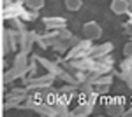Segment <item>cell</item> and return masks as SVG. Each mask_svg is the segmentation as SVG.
<instances>
[{
    "mask_svg": "<svg viewBox=\"0 0 132 117\" xmlns=\"http://www.w3.org/2000/svg\"><path fill=\"white\" fill-rule=\"evenodd\" d=\"M63 7L69 12H76L83 7V0H63Z\"/></svg>",
    "mask_w": 132,
    "mask_h": 117,
    "instance_id": "ffe728a7",
    "label": "cell"
},
{
    "mask_svg": "<svg viewBox=\"0 0 132 117\" xmlns=\"http://www.w3.org/2000/svg\"><path fill=\"white\" fill-rule=\"evenodd\" d=\"M7 23H9L11 28L18 30V31H23V30H27V28H25V21L21 19V18H14V19H9Z\"/></svg>",
    "mask_w": 132,
    "mask_h": 117,
    "instance_id": "603a6c76",
    "label": "cell"
},
{
    "mask_svg": "<svg viewBox=\"0 0 132 117\" xmlns=\"http://www.w3.org/2000/svg\"><path fill=\"white\" fill-rule=\"evenodd\" d=\"M113 49H114V44L113 42H102V44H93V47L90 49L88 56H92L93 59H99L106 54H111Z\"/></svg>",
    "mask_w": 132,
    "mask_h": 117,
    "instance_id": "7c38bea8",
    "label": "cell"
},
{
    "mask_svg": "<svg viewBox=\"0 0 132 117\" xmlns=\"http://www.w3.org/2000/svg\"><path fill=\"white\" fill-rule=\"evenodd\" d=\"M35 44H37V31L34 30L20 31V51H25L27 54H30Z\"/></svg>",
    "mask_w": 132,
    "mask_h": 117,
    "instance_id": "52a82bcc",
    "label": "cell"
},
{
    "mask_svg": "<svg viewBox=\"0 0 132 117\" xmlns=\"http://www.w3.org/2000/svg\"><path fill=\"white\" fill-rule=\"evenodd\" d=\"M127 84L129 80H132V56H123L122 63H120V72L116 73Z\"/></svg>",
    "mask_w": 132,
    "mask_h": 117,
    "instance_id": "5bb4252c",
    "label": "cell"
},
{
    "mask_svg": "<svg viewBox=\"0 0 132 117\" xmlns=\"http://www.w3.org/2000/svg\"><path fill=\"white\" fill-rule=\"evenodd\" d=\"M14 80H18V75H16V72L12 70V67H11V68H5L4 70V79H2L4 86H9V84H12Z\"/></svg>",
    "mask_w": 132,
    "mask_h": 117,
    "instance_id": "d6986e66",
    "label": "cell"
},
{
    "mask_svg": "<svg viewBox=\"0 0 132 117\" xmlns=\"http://www.w3.org/2000/svg\"><path fill=\"white\" fill-rule=\"evenodd\" d=\"M55 110H56V117H69L71 115V103H67L65 100L58 98V101L55 103Z\"/></svg>",
    "mask_w": 132,
    "mask_h": 117,
    "instance_id": "e0dca14e",
    "label": "cell"
},
{
    "mask_svg": "<svg viewBox=\"0 0 132 117\" xmlns=\"http://www.w3.org/2000/svg\"><path fill=\"white\" fill-rule=\"evenodd\" d=\"M104 110H106V114L111 117H123L125 114V98L122 96H113V98H108V100H104Z\"/></svg>",
    "mask_w": 132,
    "mask_h": 117,
    "instance_id": "5b68a950",
    "label": "cell"
},
{
    "mask_svg": "<svg viewBox=\"0 0 132 117\" xmlns=\"http://www.w3.org/2000/svg\"><path fill=\"white\" fill-rule=\"evenodd\" d=\"M97 61L102 63V65H106V67H113V65H114V58H113V54H106V56L99 58Z\"/></svg>",
    "mask_w": 132,
    "mask_h": 117,
    "instance_id": "cb8c5ba5",
    "label": "cell"
},
{
    "mask_svg": "<svg viewBox=\"0 0 132 117\" xmlns=\"http://www.w3.org/2000/svg\"><path fill=\"white\" fill-rule=\"evenodd\" d=\"M93 108H95V105L92 103L90 100L79 98L78 105L71 110V117H86V115H90L92 112H93Z\"/></svg>",
    "mask_w": 132,
    "mask_h": 117,
    "instance_id": "9c48e42d",
    "label": "cell"
},
{
    "mask_svg": "<svg viewBox=\"0 0 132 117\" xmlns=\"http://www.w3.org/2000/svg\"><path fill=\"white\" fill-rule=\"evenodd\" d=\"M32 58H35V61L41 65L42 68L46 70V72H50V73H53L56 79H60V75L63 73V65H62L60 61L56 59V61H53V59H48V58H42V56H32Z\"/></svg>",
    "mask_w": 132,
    "mask_h": 117,
    "instance_id": "8992f818",
    "label": "cell"
},
{
    "mask_svg": "<svg viewBox=\"0 0 132 117\" xmlns=\"http://www.w3.org/2000/svg\"><path fill=\"white\" fill-rule=\"evenodd\" d=\"M37 46L41 49H50L51 46H50V42L44 39V35H41V33H37Z\"/></svg>",
    "mask_w": 132,
    "mask_h": 117,
    "instance_id": "d4e9b609",
    "label": "cell"
},
{
    "mask_svg": "<svg viewBox=\"0 0 132 117\" xmlns=\"http://www.w3.org/2000/svg\"><path fill=\"white\" fill-rule=\"evenodd\" d=\"M42 25L46 30H63L67 28V19L62 16H46L42 18Z\"/></svg>",
    "mask_w": 132,
    "mask_h": 117,
    "instance_id": "4fadbf2b",
    "label": "cell"
},
{
    "mask_svg": "<svg viewBox=\"0 0 132 117\" xmlns=\"http://www.w3.org/2000/svg\"><path fill=\"white\" fill-rule=\"evenodd\" d=\"M35 114H39L42 117H56V110H55V105H50L46 101H42L37 105V108L34 110Z\"/></svg>",
    "mask_w": 132,
    "mask_h": 117,
    "instance_id": "2e32d148",
    "label": "cell"
},
{
    "mask_svg": "<svg viewBox=\"0 0 132 117\" xmlns=\"http://www.w3.org/2000/svg\"><path fill=\"white\" fill-rule=\"evenodd\" d=\"M30 61L32 59H28V54H27L25 51H18V52H16V56L12 59V65H11V67L16 72L18 79H25L28 75V72H30Z\"/></svg>",
    "mask_w": 132,
    "mask_h": 117,
    "instance_id": "277c9868",
    "label": "cell"
},
{
    "mask_svg": "<svg viewBox=\"0 0 132 117\" xmlns=\"http://www.w3.org/2000/svg\"><path fill=\"white\" fill-rule=\"evenodd\" d=\"M92 47H93V40L83 37L81 42L76 44V46H72V47L67 51V56H65V58H58V61H71V59L85 58V56H88V52H90Z\"/></svg>",
    "mask_w": 132,
    "mask_h": 117,
    "instance_id": "3957f363",
    "label": "cell"
},
{
    "mask_svg": "<svg viewBox=\"0 0 132 117\" xmlns=\"http://www.w3.org/2000/svg\"><path fill=\"white\" fill-rule=\"evenodd\" d=\"M37 18H39V10L25 9V12L21 14V19L25 21V23H34V21H37Z\"/></svg>",
    "mask_w": 132,
    "mask_h": 117,
    "instance_id": "44dd1931",
    "label": "cell"
},
{
    "mask_svg": "<svg viewBox=\"0 0 132 117\" xmlns=\"http://www.w3.org/2000/svg\"><path fill=\"white\" fill-rule=\"evenodd\" d=\"M25 2H16V4H7L2 9V18L4 21L14 19V18H21V14L25 12Z\"/></svg>",
    "mask_w": 132,
    "mask_h": 117,
    "instance_id": "ba28073f",
    "label": "cell"
},
{
    "mask_svg": "<svg viewBox=\"0 0 132 117\" xmlns=\"http://www.w3.org/2000/svg\"><path fill=\"white\" fill-rule=\"evenodd\" d=\"M51 47H53V51H55V52H58V54H63V52H67V51L71 49V42L58 37V39H56V42H55Z\"/></svg>",
    "mask_w": 132,
    "mask_h": 117,
    "instance_id": "ac0fdd59",
    "label": "cell"
},
{
    "mask_svg": "<svg viewBox=\"0 0 132 117\" xmlns=\"http://www.w3.org/2000/svg\"><path fill=\"white\" fill-rule=\"evenodd\" d=\"M83 37L90 40H99L102 37V26L97 21H86L83 25Z\"/></svg>",
    "mask_w": 132,
    "mask_h": 117,
    "instance_id": "8fae6325",
    "label": "cell"
},
{
    "mask_svg": "<svg viewBox=\"0 0 132 117\" xmlns=\"http://www.w3.org/2000/svg\"><path fill=\"white\" fill-rule=\"evenodd\" d=\"M25 2V7L32 10H41L46 5V0H23Z\"/></svg>",
    "mask_w": 132,
    "mask_h": 117,
    "instance_id": "7402d4cb",
    "label": "cell"
},
{
    "mask_svg": "<svg viewBox=\"0 0 132 117\" xmlns=\"http://www.w3.org/2000/svg\"><path fill=\"white\" fill-rule=\"evenodd\" d=\"M123 56H132V39H129L123 46Z\"/></svg>",
    "mask_w": 132,
    "mask_h": 117,
    "instance_id": "484cf974",
    "label": "cell"
},
{
    "mask_svg": "<svg viewBox=\"0 0 132 117\" xmlns=\"http://www.w3.org/2000/svg\"><path fill=\"white\" fill-rule=\"evenodd\" d=\"M4 2V5H7V4H16V2H23V0H2Z\"/></svg>",
    "mask_w": 132,
    "mask_h": 117,
    "instance_id": "f1b7e54d",
    "label": "cell"
},
{
    "mask_svg": "<svg viewBox=\"0 0 132 117\" xmlns=\"http://www.w3.org/2000/svg\"><path fill=\"white\" fill-rule=\"evenodd\" d=\"M20 49V31L11 26L2 30V54L7 56L11 52H18Z\"/></svg>",
    "mask_w": 132,
    "mask_h": 117,
    "instance_id": "6da1fadb",
    "label": "cell"
},
{
    "mask_svg": "<svg viewBox=\"0 0 132 117\" xmlns=\"http://www.w3.org/2000/svg\"><path fill=\"white\" fill-rule=\"evenodd\" d=\"M109 9L114 16H127L130 12V5H129L127 0H111Z\"/></svg>",
    "mask_w": 132,
    "mask_h": 117,
    "instance_id": "9a60e30c",
    "label": "cell"
},
{
    "mask_svg": "<svg viewBox=\"0 0 132 117\" xmlns=\"http://www.w3.org/2000/svg\"><path fill=\"white\" fill-rule=\"evenodd\" d=\"M127 2H129V5H130V9H132V0H127Z\"/></svg>",
    "mask_w": 132,
    "mask_h": 117,
    "instance_id": "1f68e13d",
    "label": "cell"
},
{
    "mask_svg": "<svg viewBox=\"0 0 132 117\" xmlns=\"http://www.w3.org/2000/svg\"><path fill=\"white\" fill-rule=\"evenodd\" d=\"M113 80H114V73H104V75H101V77L95 80V91L101 94V96H106L108 93H109V89H111L113 86Z\"/></svg>",
    "mask_w": 132,
    "mask_h": 117,
    "instance_id": "30bf717a",
    "label": "cell"
},
{
    "mask_svg": "<svg viewBox=\"0 0 132 117\" xmlns=\"http://www.w3.org/2000/svg\"><path fill=\"white\" fill-rule=\"evenodd\" d=\"M123 117H132V107H129L127 110H125V114H123Z\"/></svg>",
    "mask_w": 132,
    "mask_h": 117,
    "instance_id": "83f0119b",
    "label": "cell"
},
{
    "mask_svg": "<svg viewBox=\"0 0 132 117\" xmlns=\"http://www.w3.org/2000/svg\"><path fill=\"white\" fill-rule=\"evenodd\" d=\"M21 80H23V86L28 88V91H42V89L53 86V82L56 80V77H55L53 73H50V72H46L44 75L25 77V79H21Z\"/></svg>",
    "mask_w": 132,
    "mask_h": 117,
    "instance_id": "7a4b0ae2",
    "label": "cell"
},
{
    "mask_svg": "<svg viewBox=\"0 0 132 117\" xmlns=\"http://www.w3.org/2000/svg\"><path fill=\"white\" fill-rule=\"evenodd\" d=\"M69 42H71V47H72V46H76V44H79V42H81V37H76V35H72Z\"/></svg>",
    "mask_w": 132,
    "mask_h": 117,
    "instance_id": "4316f807",
    "label": "cell"
},
{
    "mask_svg": "<svg viewBox=\"0 0 132 117\" xmlns=\"http://www.w3.org/2000/svg\"><path fill=\"white\" fill-rule=\"evenodd\" d=\"M127 88H129V89H132V80H129V82H127Z\"/></svg>",
    "mask_w": 132,
    "mask_h": 117,
    "instance_id": "4dcf8cb0",
    "label": "cell"
},
{
    "mask_svg": "<svg viewBox=\"0 0 132 117\" xmlns=\"http://www.w3.org/2000/svg\"><path fill=\"white\" fill-rule=\"evenodd\" d=\"M130 10H132V9H130Z\"/></svg>",
    "mask_w": 132,
    "mask_h": 117,
    "instance_id": "d6a6232c",
    "label": "cell"
},
{
    "mask_svg": "<svg viewBox=\"0 0 132 117\" xmlns=\"http://www.w3.org/2000/svg\"><path fill=\"white\" fill-rule=\"evenodd\" d=\"M127 16H129V19H127V23H129V25H130V26H132V10H130V12H129V14H127Z\"/></svg>",
    "mask_w": 132,
    "mask_h": 117,
    "instance_id": "f546056e",
    "label": "cell"
}]
</instances>
